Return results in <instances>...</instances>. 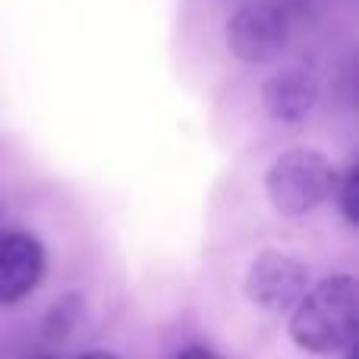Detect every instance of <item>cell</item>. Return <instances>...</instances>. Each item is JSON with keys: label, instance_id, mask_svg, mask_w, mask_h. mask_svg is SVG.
I'll list each match as a JSON object with an SVG mask.
<instances>
[{"label": "cell", "instance_id": "cell-1", "mask_svg": "<svg viewBox=\"0 0 359 359\" xmlns=\"http://www.w3.org/2000/svg\"><path fill=\"white\" fill-rule=\"evenodd\" d=\"M359 334V287L350 274H334L306 287L290 309V341L312 356L344 353Z\"/></svg>", "mask_w": 359, "mask_h": 359}, {"label": "cell", "instance_id": "cell-2", "mask_svg": "<svg viewBox=\"0 0 359 359\" xmlns=\"http://www.w3.org/2000/svg\"><path fill=\"white\" fill-rule=\"evenodd\" d=\"M337 168L318 149H290L274 158L265 174L268 202L284 217H303L322 208L337 189Z\"/></svg>", "mask_w": 359, "mask_h": 359}, {"label": "cell", "instance_id": "cell-3", "mask_svg": "<svg viewBox=\"0 0 359 359\" xmlns=\"http://www.w3.org/2000/svg\"><path fill=\"white\" fill-rule=\"evenodd\" d=\"M306 287H309V268L303 265V259L280 249L259 252L243 278L249 303L268 312H290L306 293Z\"/></svg>", "mask_w": 359, "mask_h": 359}, {"label": "cell", "instance_id": "cell-4", "mask_svg": "<svg viewBox=\"0 0 359 359\" xmlns=\"http://www.w3.org/2000/svg\"><path fill=\"white\" fill-rule=\"evenodd\" d=\"M287 44V16L274 4H246L227 22V48L243 63H268Z\"/></svg>", "mask_w": 359, "mask_h": 359}, {"label": "cell", "instance_id": "cell-5", "mask_svg": "<svg viewBox=\"0 0 359 359\" xmlns=\"http://www.w3.org/2000/svg\"><path fill=\"white\" fill-rule=\"evenodd\" d=\"M48 255L38 236L22 230L0 233V306L25 299L44 278Z\"/></svg>", "mask_w": 359, "mask_h": 359}, {"label": "cell", "instance_id": "cell-6", "mask_svg": "<svg viewBox=\"0 0 359 359\" xmlns=\"http://www.w3.org/2000/svg\"><path fill=\"white\" fill-rule=\"evenodd\" d=\"M318 98V82L309 69L303 67H287L278 69L262 88V101L271 120L278 123H299L312 114Z\"/></svg>", "mask_w": 359, "mask_h": 359}, {"label": "cell", "instance_id": "cell-7", "mask_svg": "<svg viewBox=\"0 0 359 359\" xmlns=\"http://www.w3.org/2000/svg\"><path fill=\"white\" fill-rule=\"evenodd\" d=\"M79 312H82V299L76 297V293L60 297L48 309V316H44V337H48V341H63V337L76 328Z\"/></svg>", "mask_w": 359, "mask_h": 359}, {"label": "cell", "instance_id": "cell-8", "mask_svg": "<svg viewBox=\"0 0 359 359\" xmlns=\"http://www.w3.org/2000/svg\"><path fill=\"white\" fill-rule=\"evenodd\" d=\"M356 192H359V170L350 168L347 174L337 180V189H334L337 205H341V211H344V221H347L350 227H356V221H359V215H356Z\"/></svg>", "mask_w": 359, "mask_h": 359}, {"label": "cell", "instance_id": "cell-9", "mask_svg": "<svg viewBox=\"0 0 359 359\" xmlns=\"http://www.w3.org/2000/svg\"><path fill=\"white\" fill-rule=\"evenodd\" d=\"M177 359H217V353L215 350H208V347H186Z\"/></svg>", "mask_w": 359, "mask_h": 359}, {"label": "cell", "instance_id": "cell-10", "mask_svg": "<svg viewBox=\"0 0 359 359\" xmlns=\"http://www.w3.org/2000/svg\"><path fill=\"white\" fill-rule=\"evenodd\" d=\"M79 359H120V356L111 353V350H92V353H82Z\"/></svg>", "mask_w": 359, "mask_h": 359}]
</instances>
